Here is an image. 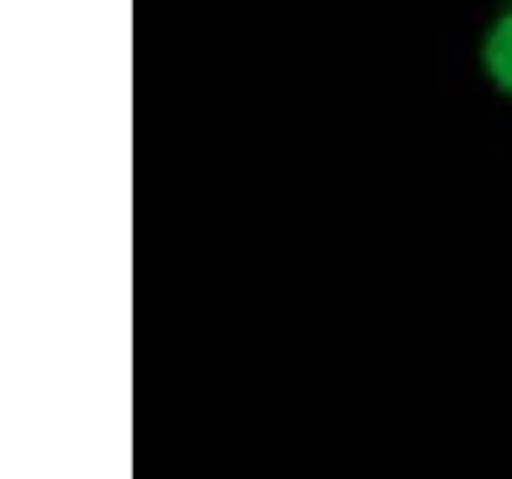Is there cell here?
Masks as SVG:
<instances>
[{"mask_svg":"<svg viewBox=\"0 0 512 479\" xmlns=\"http://www.w3.org/2000/svg\"><path fill=\"white\" fill-rule=\"evenodd\" d=\"M479 67L489 88L512 100V0L492 13L479 39Z\"/></svg>","mask_w":512,"mask_h":479,"instance_id":"6da1fadb","label":"cell"}]
</instances>
